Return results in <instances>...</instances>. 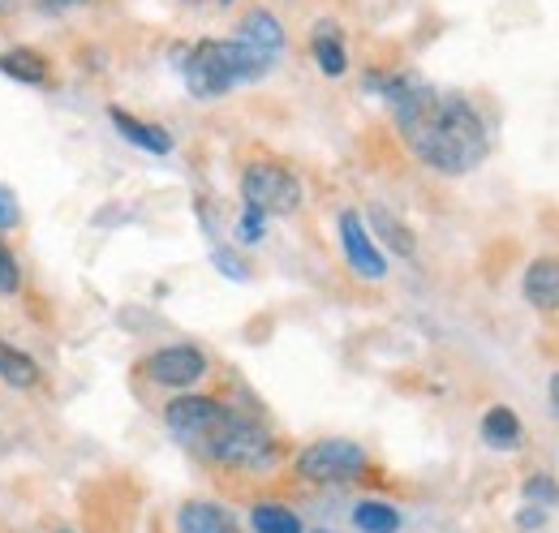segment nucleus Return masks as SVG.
Here are the masks:
<instances>
[{
    "mask_svg": "<svg viewBox=\"0 0 559 533\" xmlns=\"http://www.w3.org/2000/svg\"><path fill=\"white\" fill-rule=\"evenodd\" d=\"M353 525L361 533H396L401 530V512L392 504H379V499H361L353 508Z\"/></svg>",
    "mask_w": 559,
    "mask_h": 533,
    "instance_id": "nucleus-18",
    "label": "nucleus"
},
{
    "mask_svg": "<svg viewBox=\"0 0 559 533\" xmlns=\"http://www.w3.org/2000/svg\"><path fill=\"white\" fill-rule=\"evenodd\" d=\"M263 224H267V215L254 211V206H246L241 220H237V237H241V241H259V237H263Z\"/></svg>",
    "mask_w": 559,
    "mask_h": 533,
    "instance_id": "nucleus-22",
    "label": "nucleus"
},
{
    "mask_svg": "<svg viewBox=\"0 0 559 533\" xmlns=\"http://www.w3.org/2000/svg\"><path fill=\"white\" fill-rule=\"evenodd\" d=\"M310 52H314V61L319 69L328 73V78H341L345 69H349V57H345V35H341V26L336 22H319L314 26V35H310Z\"/></svg>",
    "mask_w": 559,
    "mask_h": 533,
    "instance_id": "nucleus-12",
    "label": "nucleus"
},
{
    "mask_svg": "<svg viewBox=\"0 0 559 533\" xmlns=\"http://www.w3.org/2000/svg\"><path fill=\"white\" fill-rule=\"evenodd\" d=\"M108 121L117 126V133H121L126 142H134V146L151 151V155H168V151H173V138H168V130H159V126H151V121L130 117L126 108H108Z\"/></svg>",
    "mask_w": 559,
    "mask_h": 533,
    "instance_id": "nucleus-11",
    "label": "nucleus"
},
{
    "mask_svg": "<svg viewBox=\"0 0 559 533\" xmlns=\"http://www.w3.org/2000/svg\"><path fill=\"white\" fill-rule=\"evenodd\" d=\"M17 288H22V266H17V259H13V250L0 241V293L13 297Z\"/></svg>",
    "mask_w": 559,
    "mask_h": 533,
    "instance_id": "nucleus-21",
    "label": "nucleus"
},
{
    "mask_svg": "<svg viewBox=\"0 0 559 533\" xmlns=\"http://www.w3.org/2000/svg\"><path fill=\"white\" fill-rule=\"evenodd\" d=\"M336 228H341V246H345V259H349L353 271H357L361 280H383V275H388V263H383L374 237L366 233L361 215H357V211H341Z\"/></svg>",
    "mask_w": 559,
    "mask_h": 533,
    "instance_id": "nucleus-8",
    "label": "nucleus"
},
{
    "mask_svg": "<svg viewBox=\"0 0 559 533\" xmlns=\"http://www.w3.org/2000/svg\"><path fill=\"white\" fill-rule=\"evenodd\" d=\"M57 533H73V530H57Z\"/></svg>",
    "mask_w": 559,
    "mask_h": 533,
    "instance_id": "nucleus-28",
    "label": "nucleus"
},
{
    "mask_svg": "<svg viewBox=\"0 0 559 533\" xmlns=\"http://www.w3.org/2000/svg\"><path fill=\"white\" fill-rule=\"evenodd\" d=\"M521 288L534 310H559V259H534Z\"/></svg>",
    "mask_w": 559,
    "mask_h": 533,
    "instance_id": "nucleus-10",
    "label": "nucleus"
},
{
    "mask_svg": "<svg viewBox=\"0 0 559 533\" xmlns=\"http://www.w3.org/2000/svg\"><path fill=\"white\" fill-rule=\"evenodd\" d=\"M203 457L215 461V465L246 469V473H267V469L276 465L280 448H276V439H272V430H267L263 422H254V417H246V413L228 408L224 426L215 430V439L203 448Z\"/></svg>",
    "mask_w": 559,
    "mask_h": 533,
    "instance_id": "nucleus-3",
    "label": "nucleus"
},
{
    "mask_svg": "<svg viewBox=\"0 0 559 533\" xmlns=\"http://www.w3.org/2000/svg\"><path fill=\"white\" fill-rule=\"evenodd\" d=\"M237 39L250 44L254 52H263L267 61H276L280 52H284V26L276 22V13H267V9H250L241 17V26H237Z\"/></svg>",
    "mask_w": 559,
    "mask_h": 533,
    "instance_id": "nucleus-9",
    "label": "nucleus"
},
{
    "mask_svg": "<svg viewBox=\"0 0 559 533\" xmlns=\"http://www.w3.org/2000/svg\"><path fill=\"white\" fill-rule=\"evenodd\" d=\"M17 220H22V206H17V199L0 186V233H9V228H17Z\"/></svg>",
    "mask_w": 559,
    "mask_h": 533,
    "instance_id": "nucleus-23",
    "label": "nucleus"
},
{
    "mask_svg": "<svg viewBox=\"0 0 559 533\" xmlns=\"http://www.w3.org/2000/svg\"><path fill=\"white\" fill-rule=\"evenodd\" d=\"M73 4H86V0H39V9H52V13L57 9H73Z\"/></svg>",
    "mask_w": 559,
    "mask_h": 533,
    "instance_id": "nucleus-25",
    "label": "nucleus"
},
{
    "mask_svg": "<svg viewBox=\"0 0 559 533\" xmlns=\"http://www.w3.org/2000/svg\"><path fill=\"white\" fill-rule=\"evenodd\" d=\"M521 495H525V504H530V508H543V512H551V508L559 504V486L551 482V477H543V473H538V477H530V482L521 486Z\"/></svg>",
    "mask_w": 559,
    "mask_h": 533,
    "instance_id": "nucleus-20",
    "label": "nucleus"
},
{
    "mask_svg": "<svg viewBox=\"0 0 559 533\" xmlns=\"http://www.w3.org/2000/svg\"><path fill=\"white\" fill-rule=\"evenodd\" d=\"M241 202L263 215H293L301 206V181L272 159H254L241 173Z\"/></svg>",
    "mask_w": 559,
    "mask_h": 533,
    "instance_id": "nucleus-4",
    "label": "nucleus"
},
{
    "mask_svg": "<svg viewBox=\"0 0 559 533\" xmlns=\"http://www.w3.org/2000/svg\"><path fill=\"white\" fill-rule=\"evenodd\" d=\"M366 452L349 443V439H319L310 448H301L297 457V477L301 482H314V486H341L366 473Z\"/></svg>",
    "mask_w": 559,
    "mask_h": 533,
    "instance_id": "nucleus-5",
    "label": "nucleus"
},
{
    "mask_svg": "<svg viewBox=\"0 0 559 533\" xmlns=\"http://www.w3.org/2000/svg\"><path fill=\"white\" fill-rule=\"evenodd\" d=\"M551 404H556V413H559V375L551 379Z\"/></svg>",
    "mask_w": 559,
    "mask_h": 533,
    "instance_id": "nucleus-26",
    "label": "nucleus"
},
{
    "mask_svg": "<svg viewBox=\"0 0 559 533\" xmlns=\"http://www.w3.org/2000/svg\"><path fill=\"white\" fill-rule=\"evenodd\" d=\"M250 525H254V533H301V521L280 504H254Z\"/></svg>",
    "mask_w": 559,
    "mask_h": 533,
    "instance_id": "nucleus-19",
    "label": "nucleus"
},
{
    "mask_svg": "<svg viewBox=\"0 0 559 533\" xmlns=\"http://www.w3.org/2000/svg\"><path fill=\"white\" fill-rule=\"evenodd\" d=\"M483 439H487L490 448H499V452H512L521 443V417L508 404H495L483 417Z\"/></svg>",
    "mask_w": 559,
    "mask_h": 533,
    "instance_id": "nucleus-16",
    "label": "nucleus"
},
{
    "mask_svg": "<svg viewBox=\"0 0 559 533\" xmlns=\"http://www.w3.org/2000/svg\"><path fill=\"white\" fill-rule=\"evenodd\" d=\"M366 215H370L374 233H379V237H383V241H388V246H392V250H396L401 259H409V254L418 250V246H414V233H409V228H405V224H401V220H396V215H392L388 206H379V202H374V206H370Z\"/></svg>",
    "mask_w": 559,
    "mask_h": 533,
    "instance_id": "nucleus-17",
    "label": "nucleus"
},
{
    "mask_svg": "<svg viewBox=\"0 0 559 533\" xmlns=\"http://www.w3.org/2000/svg\"><path fill=\"white\" fill-rule=\"evenodd\" d=\"M224 417H228V404H219L215 396H177L164 408V426L173 430V439L194 448V452H203L215 439Z\"/></svg>",
    "mask_w": 559,
    "mask_h": 533,
    "instance_id": "nucleus-6",
    "label": "nucleus"
},
{
    "mask_svg": "<svg viewBox=\"0 0 559 533\" xmlns=\"http://www.w3.org/2000/svg\"><path fill=\"white\" fill-rule=\"evenodd\" d=\"M177 533H237V525H233V517H228L219 504L194 499V504H181V512H177Z\"/></svg>",
    "mask_w": 559,
    "mask_h": 533,
    "instance_id": "nucleus-13",
    "label": "nucleus"
},
{
    "mask_svg": "<svg viewBox=\"0 0 559 533\" xmlns=\"http://www.w3.org/2000/svg\"><path fill=\"white\" fill-rule=\"evenodd\" d=\"M0 73L13 78V82H26V86H44L48 82V61L35 48H9L0 57Z\"/></svg>",
    "mask_w": 559,
    "mask_h": 533,
    "instance_id": "nucleus-15",
    "label": "nucleus"
},
{
    "mask_svg": "<svg viewBox=\"0 0 559 533\" xmlns=\"http://www.w3.org/2000/svg\"><path fill=\"white\" fill-rule=\"evenodd\" d=\"M219 4H233V0H219Z\"/></svg>",
    "mask_w": 559,
    "mask_h": 533,
    "instance_id": "nucleus-27",
    "label": "nucleus"
},
{
    "mask_svg": "<svg viewBox=\"0 0 559 533\" xmlns=\"http://www.w3.org/2000/svg\"><path fill=\"white\" fill-rule=\"evenodd\" d=\"M215 266H219L224 275H233V280H246V275H250V271L241 266V259H233L228 250H215Z\"/></svg>",
    "mask_w": 559,
    "mask_h": 533,
    "instance_id": "nucleus-24",
    "label": "nucleus"
},
{
    "mask_svg": "<svg viewBox=\"0 0 559 533\" xmlns=\"http://www.w3.org/2000/svg\"><path fill=\"white\" fill-rule=\"evenodd\" d=\"M276 61H267L263 52H254L241 39H203L190 48L186 57V86L199 99H219L228 95L237 82H254L263 78Z\"/></svg>",
    "mask_w": 559,
    "mask_h": 533,
    "instance_id": "nucleus-2",
    "label": "nucleus"
},
{
    "mask_svg": "<svg viewBox=\"0 0 559 533\" xmlns=\"http://www.w3.org/2000/svg\"><path fill=\"white\" fill-rule=\"evenodd\" d=\"M370 91L388 95L405 146L426 168L443 177H465L487 159V126L483 112L465 95H448L409 73H370Z\"/></svg>",
    "mask_w": 559,
    "mask_h": 533,
    "instance_id": "nucleus-1",
    "label": "nucleus"
},
{
    "mask_svg": "<svg viewBox=\"0 0 559 533\" xmlns=\"http://www.w3.org/2000/svg\"><path fill=\"white\" fill-rule=\"evenodd\" d=\"M314 533H328V530H314Z\"/></svg>",
    "mask_w": 559,
    "mask_h": 533,
    "instance_id": "nucleus-29",
    "label": "nucleus"
},
{
    "mask_svg": "<svg viewBox=\"0 0 559 533\" xmlns=\"http://www.w3.org/2000/svg\"><path fill=\"white\" fill-rule=\"evenodd\" d=\"M142 370L159 388H194L207 375V353L194 344H168V348H155L142 362Z\"/></svg>",
    "mask_w": 559,
    "mask_h": 533,
    "instance_id": "nucleus-7",
    "label": "nucleus"
},
{
    "mask_svg": "<svg viewBox=\"0 0 559 533\" xmlns=\"http://www.w3.org/2000/svg\"><path fill=\"white\" fill-rule=\"evenodd\" d=\"M0 379L9 388H17V392H31V388H39V366H35L31 353H22V348L0 340Z\"/></svg>",
    "mask_w": 559,
    "mask_h": 533,
    "instance_id": "nucleus-14",
    "label": "nucleus"
}]
</instances>
